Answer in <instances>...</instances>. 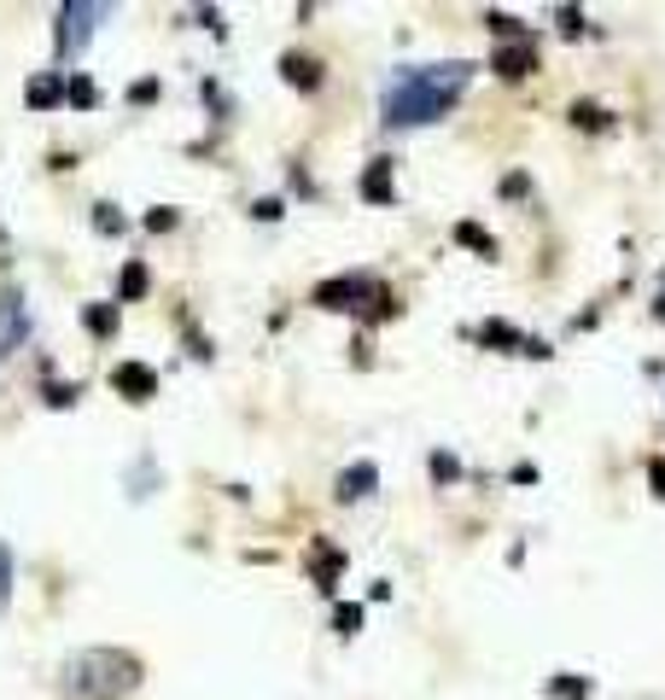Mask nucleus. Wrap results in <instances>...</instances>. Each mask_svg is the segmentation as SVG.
<instances>
[{
    "instance_id": "obj_1",
    "label": "nucleus",
    "mask_w": 665,
    "mask_h": 700,
    "mask_svg": "<svg viewBox=\"0 0 665 700\" xmlns=\"http://www.w3.org/2000/svg\"><path fill=\"white\" fill-rule=\"evenodd\" d=\"M468 71L473 65H421V71H404V82H392V93H385V123H392V129H421V123H438L461 100Z\"/></svg>"
},
{
    "instance_id": "obj_2",
    "label": "nucleus",
    "mask_w": 665,
    "mask_h": 700,
    "mask_svg": "<svg viewBox=\"0 0 665 700\" xmlns=\"http://www.w3.org/2000/svg\"><path fill=\"white\" fill-rule=\"evenodd\" d=\"M65 695L71 700H123L141 683V660L123 648H82L65 660Z\"/></svg>"
},
{
    "instance_id": "obj_3",
    "label": "nucleus",
    "mask_w": 665,
    "mask_h": 700,
    "mask_svg": "<svg viewBox=\"0 0 665 700\" xmlns=\"http://www.w3.org/2000/svg\"><path fill=\"white\" fill-rule=\"evenodd\" d=\"M94 18H105V7H59V53L94 36Z\"/></svg>"
},
{
    "instance_id": "obj_4",
    "label": "nucleus",
    "mask_w": 665,
    "mask_h": 700,
    "mask_svg": "<svg viewBox=\"0 0 665 700\" xmlns=\"http://www.w3.org/2000/svg\"><path fill=\"white\" fill-rule=\"evenodd\" d=\"M112 385H117V392L129 397V403H152V397H158V373H152L146 362H123V368H112Z\"/></svg>"
},
{
    "instance_id": "obj_5",
    "label": "nucleus",
    "mask_w": 665,
    "mask_h": 700,
    "mask_svg": "<svg viewBox=\"0 0 665 700\" xmlns=\"http://www.w3.org/2000/svg\"><path fill=\"white\" fill-rule=\"evenodd\" d=\"M24 333H29L24 298H18V292H0V356L18 351V345H24Z\"/></svg>"
},
{
    "instance_id": "obj_6",
    "label": "nucleus",
    "mask_w": 665,
    "mask_h": 700,
    "mask_svg": "<svg viewBox=\"0 0 665 700\" xmlns=\"http://www.w3.org/2000/svg\"><path fill=\"white\" fill-rule=\"evenodd\" d=\"M362 292H368V280L338 275V280H321V287H316V304H321V309H357Z\"/></svg>"
},
{
    "instance_id": "obj_7",
    "label": "nucleus",
    "mask_w": 665,
    "mask_h": 700,
    "mask_svg": "<svg viewBox=\"0 0 665 700\" xmlns=\"http://www.w3.org/2000/svg\"><path fill=\"white\" fill-rule=\"evenodd\" d=\"M374 485H380V467H374V461L345 467V473H338V502H357V496H374Z\"/></svg>"
},
{
    "instance_id": "obj_8",
    "label": "nucleus",
    "mask_w": 665,
    "mask_h": 700,
    "mask_svg": "<svg viewBox=\"0 0 665 700\" xmlns=\"http://www.w3.org/2000/svg\"><path fill=\"white\" fill-rule=\"evenodd\" d=\"M532 65H537L532 41H520V47H497V53H490V71H502L508 82H520V76H532Z\"/></svg>"
},
{
    "instance_id": "obj_9",
    "label": "nucleus",
    "mask_w": 665,
    "mask_h": 700,
    "mask_svg": "<svg viewBox=\"0 0 665 700\" xmlns=\"http://www.w3.org/2000/svg\"><path fill=\"white\" fill-rule=\"evenodd\" d=\"M281 71H286L292 88H321V65H316V59H304V53H286Z\"/></svg>"
},
{
    "instance_id": "obj_10",
    "label": "nucleus",
    "mask_w": 665,
    "mask_h": 700,
    "mask_svg": "<svg viewBox=\"0 0 665 700\" xmlns=\"http://www.w3.org/2000/svg\"><path fill=\"white\" fill-rule=\"evenodd\" d=\"M362 199H374V205L392 199V158H374V169L362 176Z\"/></svg>"
},
{
    "instance_id": "obj_11",
    "label": "nucleus",
    "mask_w": 665,
    "mask_h": 700,
    "mask_svg": "<svg viewBox=\"0 0 665 700\" xmlns=\"http://www.w3.org/2000/svg\"><path fill=\"white\" fill-rule=\"evenodd\" d=\"M59 76H36V82H29V105H41V112H48V105H59Z\"/></svg>"
},
{
    "instance_id": "obj_12",
    "label": "nucleus",
    "mask_w": 665,
    "mask_h": 700,
    "mask_svg": "<svg viewBox=\"0 0 665 700\" xmlns=\"http://www.w3.org/2000/svg\"><path fill=\"white\" fill-rule=\"evenodd\" d=\"M572 123H578V129H608V112L590 105V100H578V105H572Z\"/></svg>"
},
{
    "instance_id": "obj_13",
    "label": "nucleus",
    "mask_w": 665,
    "mask_h": 700,
    "mask_svg": "<svg viewBox=\"0 0 665 700\" xmlns=\"http://www.w3.org/2000/svg\"><path fill=\"white\" fill-rule=\"evenodd\" d=\"M456 240H461V245H473V252H485V257H497V245H490V240H485V228H473V222H461V228H456Z\"/></svg>"
},
{
    "instance_id": "obj_14",
    "label": "nucleus",
    "mask_w": 665,
    "mask_h": 700,
    "mask_svg": "<svg viewBox=\"0 0 665 700\" xmlns=\"http://www.w3.org/2000/svg\"><path fill=\"white\" fill-rule=\"evenodd\" d=\"M117 287H123V298H141V292H146V269H141V263H129Z\"/></svg>"
},
{
    "instance_id": "obj_15",
    "label": "nucleus",
    "mask_w": 665,
    "mask_h": 700,
    "mask_svg": "<svg viewBox=\"0 0 665 700\" xmlns=\"http://www.w3.org/2000/svg\"><path fill=\"white\" fill-rule=\"evenodd\" d=\"M65 93H71V105H94V100H100V88L88 82V76H71V88H65Z\"/></svg>"
},
{
    "instance_id": "obj_16",
    "label": "nucleus",
    "mask_w": 665,
    "mask_h": 700,
    "mask_svg": "<svg viewBox=\"0 0 665 700\" xmlns=\"http://www.w3.org/2000/svg\"><path fill=\"white\" fill-rule=\"evenodd\" d=\"M7 601H12V549L0 543V613H7Z\"/></svg>"
},
{
    "instance_id": "obj_17",
    "label": "nucleus",
    "mask_w": 665,
    "mask_h": 700,
    "mask_svg": "<svg viewBox=\"0 0 665 700\" xmlns=\"http://www.w3.org/2000/svg\"><path fill=\"white\" fill-rule=\"evenodd\" d=\"M333 625H338V636H357V631H362V607H338Z\"/></svg>"
},
{
    "instance_id": "obj_18",
    "label": "nucleus",
    "mask_w": 665,
    "mask_h": 700,
    "mask_svg": "<svg viewBox=\"0 0 665 700\" xmlns=\"http://www.w3.org/2000/svg\"><path fill=\"white\" fill-rule=\"evenodd\" d=\"M490 29H497V36H520V18L514 12H490Z\"/></svg>"
},
{
    "instance_id": "obj_19",
    "label": "nucleus",
    "mask_w": 665,
    "mask_h": 700,
    "mask_svg": "<svg viewBox=\"0 0 665 700\" xmlns=\"http://www.w3.org/2000/svg\"><path fill=\"white\" fill-rule=\"evenodd\" d=\"M88 327H94V333H112V327H117V309H88Z\"/></svg>"
},
{
    "instance_id": "obj_20",
    "label": "nucleus",
    "mask_w": 665,
    "mask_h": 700,
    "mask_svg": "<svg viewBox=\"0 0 665 700\" xmlns=\"http://www.w3.org/2000/svg\"><path fill=\"white\" fill-rule=\"evenodd\" d=\"M94 228H100V233H123V216H117L112 205H100V216H94Z\"/></svg>"
},
{
    "instance_id": "obj_21",
    "label": "nucleus",
    "mask_w": 665,
    "mask_h": 700,
    "mask_svg": "<svg viewBox=\"0 0 665 700\" xmlns=\"http://www.w3.org/2000/svg\"><path fill=\"white\" fill-rule=\"evenodd\" d=\"M648 485H654V496H665V456L648 461Z\"/></svg>"
},
{
    "instance_id": "obj_22",
    "label": "nucleus",
    "mask_w": 665,
    "mask_h": 700,
    "mask_svg": "<svg viewBox=\"0 0 665 700\" xmlns=\"http://www.w3.org/2000/svg\"><path fill=\"white\" fill-rule=\"evenodd\" d=\"M146 228H152V233H164V228H176V211H152V216H146Z\"/></svg>"
},
{
    "instance_id": "obj_23",
    "label": "nucleus",
    "mask_w": 665,
    "mask_h": 700,
    "mask_svg": "<svg viewBox=\"0 0 665 700\" xmlns=\"http://www.w3.org/2000/svg\"><path fill=\"white\" fill-rule=\"evenodd\" d=\"M561 29H566V36H578V29H584V18H578V12H572V7H561Z\"/></svg>"
}]
</instances>
